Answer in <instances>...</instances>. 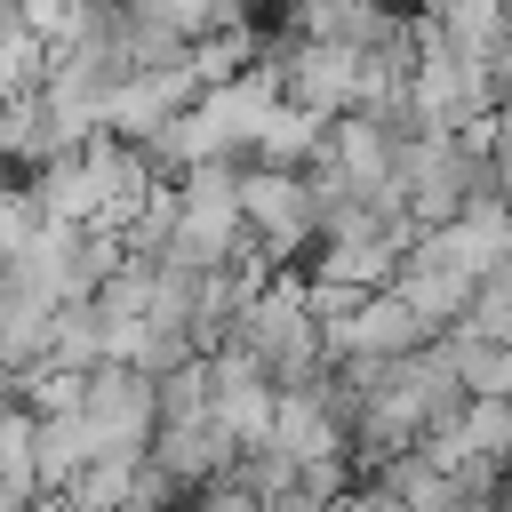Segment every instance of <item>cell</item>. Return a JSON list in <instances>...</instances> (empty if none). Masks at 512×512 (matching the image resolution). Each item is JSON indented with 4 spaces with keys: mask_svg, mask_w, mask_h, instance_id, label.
<instances>
[{
    "mask_svg": "<svg viewBox=\"0 0 512 512\" xmlns=\"http://www.w3.org/2000/svg\"><path fill=\"white\" fill-rule=\"evenodd\" d=\"M80 424L96 456H144L152 424H160V384L136 360H96L80 376Z\"/></svg>",
    "mask_w": 512,
    "mask_h": 512,
    "instance_id": "cell-1",
    "label": "cell"
},
{
    "mask_svg": "<svg viewBox=\"0 0 512 512\" xmlns=\"http://www.w3.org/2000/svg\"><path fill=\"white\" fill-rule=\"evenodd\" d=\"M240 224L264 256L296 264L312 240H320V208H312V176L304 168H280V160H248L240 168Z\"/></svg>",
    "mask_w": 512,
    "mask_h": 512,
    "instance_id": "cell-2",
    "label": "cell"
}]
</instances>
